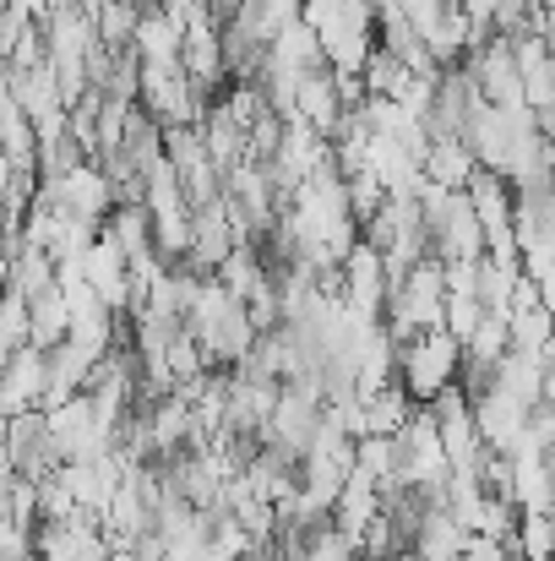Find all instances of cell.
<instances>
[{
    "label": "cell",
    "instance_id": "6da1fadb",
    "mask_svg": "<svg viewBox=\"0 0 555 561\" xmlns=\"http://www.w3.org/2000/svg\"><path fill=\"white\" fill-rule=\"evenodd\" d=\"M458 366H463V344L447 333V328H425L414 333L408 344H397V387L425 403L430 392H441L447 381H458Z\"/></svg>",
    "mask_w": 555,
    "mask_h": 561
},
{
    "label": "cell",
    "instance_id": "7a4b0ae2",
    "mask_svg": "<svg viewBox=\"0 0 555 561\" xmlns=\"http://www.w3.org/2000/svg\"><path fill=\"white\" fill-rule=\"evenodd\" d=\"M137 104L159 121V131H164V126H196V121L207 115V99L196 93V82L181 71V60H175V66H164V60H142Z\"/></svg>",
    "mask_w": 555,
    "mask_h": 561
},
{
    "label": "cell",
    "instance_id": "3957f363",
    "mask_svg": "<svg viewBox=\"0 0 555 561\" xmlns=\"http://www.w3.org/2000/svg\"><path fill=\"white\" fill-rule=\"evenodd\" d=\"M77 273H82V284L99 295V306L104 311H126L131 306V289H126V256H120V245L99 229L93 240H88V251L77 256Z\"/></svg>",
    "mask_w": 555,
    "mask_h": 561
},
{
    "label": "cell",
    "instance_id": "277c9868",
    "mask_svg": "<svg viewBox=\"0 0 555 561\" xmlns=\"http://www.w3.org/2000/svg\"><path fill=\"white\" fill-rule=\"evenodd\" d=\"M44 376H49V350H38V344H16V350L5 355V366H0V414L38 409Z\"/></svg>",
    "mask_w": 555,
    "mask_h": 561
},
{
    "label": "cell",
    "instance_id": "5b68a950",
    "mask_svg": "<svg viewBox=\"0 0 555 561\" xmlns=\"http://www.w3.org/2000/svg\"><path fill=\"white\" fill-rule=\"evenodd\" d=\"M294 115H300L316 137H333V131H338V121H344V99H338V82H333L327 66L294 77Z\"/></svg>",
    "mask_w": 555,
    "mask_h": 561
},
{
    "label": "cell",
    "instance_id": "8992f818",
    "mask_svg": "<svg viewBox=\"0 0 555 561\" xmlns=\"http://www.w3.org/2000/svg\"><path fill=\"white\" fill-rule=\"evenodd\" d=\"M181 33H185V22L164 0H159V5H142L137 33H131V55H137V60H164V66H175V60H181Z\"/></svg>",
    "mask_w": 555,
    "mask_h": 561
},
{
    "label": "cell",
    "instance_id": "52a82bcc",
    "mask_svg": "<svg viewBox=\"0 0 555 561\" xmlns=\"http://www.w3.org/2000/svg\"><path fill=\"white\" fill-rule=\"evenodd\" d=\"M381 507V485L370 480V474H360V469H349L344 474V485H338V496H333V513H327V524L333 529H344L349 540L360 535L370 524V513Z\"/></svg>",
    "mask_w": 555,
    "mask_h": 561
},
{
    "label": "cell",
    "instance_id": "ba28073f",
    "mask_svg": "<svg viewBox=\"0 0 555 561\" xmlns=\"http://www.w3.org/2000/svg\"><path fill=\"white\" fill-rule=\"evenodd\" d=\"M419 175L436 181V186H447V191H463L469 175H474L469 142H463V137H430V148H425V159H419Z\"/></svg>",
    "mask_w": 555,
    "mask_h": 561
},
{
    "label": "cell",
    "instance_id": "9c48e42d",
    "mask_svg": "<svg viewBox=\"0 0 555 561\" xmlns=\"http://www.w3.org/2000/svg\"><path fill=\"white\" fill-rule=\"evenodd\" d=\"M66 328H71V317H66V295H60V284L33 289V295H27V344L55 350V344L66 339Z\"/></svg>",
    "mask_w": 555,
    "mask_h": 561
},
{
    "label": "cell",
    "instance_id": "30bf717a",
    "mask_svg": "<svg viewBox=\"0 0 555 561\" xmlns=\"http://www.w3.org/2000/svg\"><path fill=\"white\" fill-rule=\"evenodd\" d=\"M229 22H240L256 44H273L289 22H300V0H240L229 11Z\"/></svg>",
    "mask_w": 555,
    "mask_h": 561
},
{
    "label": "cell",
    "instance_id": "8fae6325",
    "mask_svg": "<svg viewBox=\"0 0 555 561\" xmlns=\"http://www.w3.org/2000/svg\"><path fill=\"white\" fill-rule=\"evenodd\" d=\"M551 458H512V507L518 513H551Z\"/></svg>",
    "mask_w": 555,
    "mask_h": 561
},
{
    "label": "cell",
    "instance_id": "7c38bea8",
    "mask_svg": "<svg viewBox=\"0 0 555 561\" xmlns=\"http://www.w3.org/2000/svg\"><path fill=\"white\" fill-rule=\"evenodd\" d=\"M33 126H27V115L16 110V99L0 88V153L11 159V170H33Z\"/></svg>",
    "mask_w": 555,
    "mask_h": 561
},
{
    "label": "cell",
    "instance_id": "4fadbf2b",
    "mask_svg": "<svg viewBox=\"0 0 555 561\" xmlns=\"http://www.w3.org/2000/svg\"><path fill=\"white\" fill-rule=\"evenodd\" d=\"M360 88H366L370 99H397L403 93V82H408V66L392 55V49H381V44H370V55L360 60Z\"/></svg>",
    "mask_w": 555,
    "mask_h": 561
},
{
    "label": "cell",
    "instance_id": "5bb4252c",
    "mask_svg": "<svg viewBox=\"0 0 555 561\" xmlns=\"http://www.w3.org/2000/svg\"><path fill=\"white\" fill-rule=\"evenodd\" d=\"M408 414H414V398H408L397 381H386L375 398H366V431L370 436H397Z\"/></svg>",
    "mask_w": 555,
    "mask_h": 561
},
{
    "label": "cell",
    "instance_id": "9a60e30c",
    "mask_svg": "<svg viewBox=\"0 0 555 561\" xmlns=\"http://www.w3.org/2000/svg\"><path fill=\"white\" fill-rule=\"evenodd\" d=\"M551 344V306H529V311H507V350L540 355Z\"/></svg>",
    "mask_w": 555,
    "mask_h": 561
},
{
    "label": "cell",
    "instance_id": "2e32d148",
    "mask_svg": "<svg viewBox=\"0 0 555 561\" xmlns=\"http://www.w3.org/2000/svg\"><path fill=\"white\" fill-rule=\"evenodd\" d=\"M185 251H190V207L153 213V256L170 267V262H185Z\"/></svg>",
    "mask_w": 555,
    "mask_h": 561
},
{
    "label": "cell",
    "instance_id": "e0dca14e",
    "mask_svg": "<svg viewBox=\"0 0 555 561\" xmlns=\"http://www.w3.org/2000/svg\"><path fill=\"white\" fill-rule=\"evenodd\" d=\"M355 469L370 474L375 485H386L392 474H397V442L392 436H355Z\"/></svg>",
    "mask_w": 555,
    "mask_h": 561
},
{
    "label": "cell",
    "instance_id": "ac0fdd59",
    "mask_svg": "<svg viewBox=\"0 0 555 561\" xmlns=\"http://www.w3.org/2000/svg\"><path fill=\"white\" fill-rule=\"evenodd\" d=\"M300 561H360V551H355V540H349L344 529L316 524V529L305 535V546H300Z\"/></svg>",
    "mask_w": 555,
    "mask_h": 561
},
{
    "label": "cell",
    "instance_id": "d6986e66",
    "mask_svg": "<svg viewBox=\"0 0 555 561\" xmlns=\"http://www.w3.org/2000/svg\"><path fill=\"white\" fill-rule=\"evenodd\" d=\"M518 551L523 561H551V546H555V529H551V513H518Z\"/></svg>",
    "mask_w": 555,
    "mask_h": 561
},
{
    "label": "cell",
    "instance_id": "ffe728a7",
    "mask_svg": "<svg viewBox=\"0 0 555 561\" xmlns=\"http://www.w3.org/2000/svg\"><path fill=\"white\" fill-rule=\"evenodd\" d=\"M479 317H485V306L474 300V295H463V289H452V295H441V328L463 344L474 328H479Z\"/></svg>",
    "mask_w": 555,
    "mask_h": 561
},
{
    "label": "cell",
    "instance_id": "44dd1931",
    "mask_svg": "<svg viewBox=\"0 0 555 561\" xmlns=\"http://www.w3.org/2000/svg\"><path fill=\"white\" fill-rule=\"evenodd\" d=\"M234 513V524L251 535V546H267L273 535H278V518H273V502H262V496H245V502H234L229 507Z\"/></svg>",
    "mask_w": 555,
    "mask_h": 561
},
{
    "label": "cell",
    "instance_id": "7402d4cb",
    "mask_svg": "<svg viewBox=\"0 0 555 561\" xmlns=\"http://www.w3.org/2000/svg\"><path fill=\"white\" fill-rule=\"evenodd\" d=\"M164 366H170V376H175V381H181V376L212 371V366H207V355H201V344H196L185 328L175 333V339H170V350H164Z\"/></svg>",
    "mask_w": 555,
    "mask_h": 561
},
{
    "label": "cell",
    "instance_id": "603a6c76",
    "mask_svg": "<svg viewBox=\"0 0 555 561\" xmlns=\"http://www.w3.org/2000/svg\"><path fill=\"white\" fill-rule=\"evenodd\" d=\"M5 186H11V159L0 153V196H5Z\"/></svg>",
    "mask_w": 555,
    "mask_h": 561
},
{
    "label": "cell",
    "instance_id": "cb8c5ba5",
    "mask_svg": "<svg viewBox=\"0 0 555 561\" xmlns=\"http://www.w3.org/2000/svg\"><path fill=\"white\" fill-rule=\"evenodd\" d=\"M234 561H267V551H262V546H251L245 557H234Z\"/></svg>",
    "mask_w": 555,
    "mask_h": 561
}]
</instances>
